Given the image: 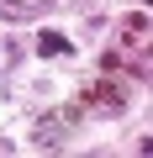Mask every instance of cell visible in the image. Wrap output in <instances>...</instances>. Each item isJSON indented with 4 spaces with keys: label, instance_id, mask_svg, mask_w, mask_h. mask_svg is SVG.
I'll return each instance as SVG.
<instances>
[{
    "label": "cell",
    "instance_id": "6da1fadb",
    "mask_svg": "<svg viewBox=\"0 0 153 158\" xmlns=\"http://www.w3.org/2000/svg\"><path fill=\"white\" fill-rule=\"evenodd\" d=\"M37 53L48 58V53H69V37H58V32H42L37 37Z\"/></svg>",
    "mask_w": 153,
    "mask_h": 158
}]
</instances>
